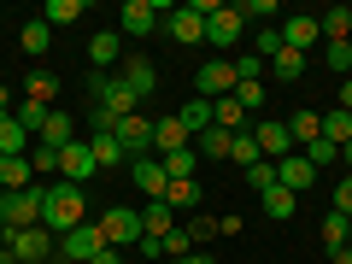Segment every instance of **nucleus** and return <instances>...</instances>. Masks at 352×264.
Masks as SVG:
<instances>
[{"mask_svg":"<svg viewBox=\"0 0 352 264\" xmlns=\"http://www.w3.org/2000/svg\"><path fill=\"white\" fill-rule=\"evenodd\" d=\"M340 112H352V76L340 82Z\"/></svg>","mask_w":352,"mask_h":264,"instance_id":"obj_51","label":"nucleus"},{"mask_svg":"<svg viewBox=\"0 0 352 264\" xmlns=\"http://www.w3.org/2000/svg\"><path fill=\"white\" fill-rule=\"evenodd\" d=\"M340 159H346V176H352V141H346V147H340Z\"/></svg>","mask_w":352,"mask_h":264,"instance_id":"obj_54","label":"nucleus"},{"mask_svg":"<svg viewBox=\"0 0 352 264\" xmlns=\"http://www.w3.org/2000/svg\"><path fill=\"white\" fill-rule=\"evenodd\" d=\"M94 170H100V164H94V153H88V141H82V135H76L71 147H59V182H76V188H82Z\"/></svg>","mask_w":352,"mask_h":264,"instance_id":"obj_10","label":"nucleus"},{"mask_svg":"<svg viewBox=\"0 0 352 264\" xmlns=\"http://www.w3.org/2000/svg\"><path fill=\"white\" fill-rule=\"evenodd\" d=\"M94 223H100L106 247H118V252H129L141 235H147V229H141V206H106V212L94 217Z\"/></svg>","mask_w":352,"mask_h":264,"instance_id":"obj_4","label":"nucleus"},{"mask_svg":"<svg viewBox=\"0 0 352 264\" xmlns=\"http://www.w3.org/2000/svg\"><path fill=\"white\" fill-rule=\"evenodd\" d=\"M276 182H282L288 194H305V188L317 182V164L305 159V153H288V159H276Z\"/></svg>","mask_w":352,"mask_h":264,"instance_id":"obj_14","label":"nucleus"},{"mask_svg":"<svg viewBox=\"0 0 352 264\" xmlns=\"http://www.w3.org/2000/svg\"><path fill=\"white\" fill-rule=\"evenodd\" d=\"M141 229H147V235H170V229H176V212H170V206H164V200H147V206H141Z\"/></svg>","mask_w":352,"mask_h":264,"instance_id":"obj_21","label":"nucleus"},{"mask_svg":"<svg viewBox=\"0 0 352 264\" xmlns=\"http://www.w3.org/2000/svg\"><path fill=\"white\" fill-rule=\"evenodd\" d=\"M229 159H235V164H241V170H252V164H258V159H264V153H258V141H252V135H247V129H241V135H235V141H229Z\"/></svg>","mask_w":352,"mask_h":264,"instance_id":"obj_38","label":"nucleus"},{"mask_svg":"<svg viewBox=\"0 0 352 264\" xmlns=\"http://www.w3.org/2000/svg\"><path fill=\"white\" fill-rule=\"evenodd\" d=\"M76 18H82V0H47V6H41V24H47V30L76 24Z\"/></svg>","mask_w":352,"mask_h":264,"instance_id":"obj_31","label":"nucleus"},{"mask_svg":"<svg viewBox=\"0 0 352 264\" xmlns=\"http://www.w3.org/2000/svg\"><path fill=\"white\" fill-rule=\"evenodd\" d=\"M88 153H94L100 170H106V164H129V153L118 147V135H88Z\"/></svg>","mask_w":352,"mask_h":264,"instance_id":"obj_30","label":"nucleus"},{"mask_svg":"<svg viewBox=\"0 0 352 264\" xmlns=\"http://www.w3.org/2000/svg\"><path fill=\"white\" fill-rule=\"evenodd\" d=\"M30 147H36V135H30V129L6 112V118H0V159H24Z\"/></svg>","mask_w":352,"mask_h":264,"instance_id":"obj_18","label":"nucleus"},{"mask_svg":"<svg viewBox=\"0 0 352 264\" xmlns=\"http://www.w3.org/2000/svg\"><path fill=\"white\" fill-rule=\"evenodd\" d=\"M0 264H18V258H12V252H6V247H0Z\"/></svg>","mask_w":352,"mask_h":264,"instance_id":"obj_56","label":"nucleus"},{"mask_svg":"<svg viewBox=\"0 0 352 264\" xmlns=\"http://www.w3.org/2000/svg\"><path fill=\"white\" fill-rule=\"evenodd\" d=\"M164 264H182V258H164Z\"/></svg>","mask_w":352,"mask_h":264,"instance_id":"obj_57","label":"nucleus"},{"mask_svg":"<svg viewBox=\"0 0 352 264\" xmlns=\"http://www.w3.org/2000/svg\"><path fill=\"white\" fill-rule=\"evenodd\" d=\"M164 36H170L176 47H188V41H206V18L194 12V6H170V12H164Z\"/></svg>","mask_w":352,"mask_h":264,"instance_id":"obj_11","label":"nucleus"},{"mask_svg":"<svg viewBox=\"0 0 352 264\" xmlns=\"http://www.w3.org/2000/svg\"><path fill=\"white\" fill-rule=\"evenodd\" d=\"M47 188L53 182H30V188H0V235L6 229H36L41 212H47Z\"/></svg>","mask_w":352,"mask_h":264,"instance_id":"obj_1","label":"nucleus"},{"mask_svg":"<svg viewBox=\"0 0 352 264\" xmlns=\"http://www.w3.org/2000/svg\"><path fill=\"white\" fill-rule=\"evenodd\" d=\"M164 206H200V182H194V176H182V182H170V188H164Z\"/></svg>","mask_w":352,"mask_h":264,"instance_id":"obj_37","label":"nucleus"},{"mask_svg":"<svg viewBox=\"0 0 352 264\" xmlns=\"http://www.w3.org/2000/svg\"><path fill=\"white\" fill-rule=\"evenodd\" d=\"M106 252V235H100V223L88 217V223H76L71 235H59V258L65 264H88V258H100Z\"/></svg>","mask_w":352,"mask_h":264,"instance_id":"obj_5","label":"nucleus"},{"mask_svg":"<svg viewBox=\"0 0 352 264\" xmlns=\"http://www.w3.org/2000/svg\"><path fill=\"white\" fill-rule=\"evenodd\" d=\"M194 94H200V100H223V94H235V65H229V59L200 65V71H194Z\"/></svg>","mask_w":352,"mask_h":264,"instance_id":"obj_7","label":"nucleus"},{"mask_svg":"<svg viewBox=\"0 0 352 264\" xmlns=\"http://www.w3.org/2000/svg\"><path fill=\"white\" fill-rule=\"evenodd\" d=\"M112 135H118V147H124L129 159H147V153H153V118H141V112H135V118H124Z\"/></svg>","mask_w":352,"mask_h":264,"instance_id":"obj_12","label":"nucleus"},{"mask_svg":"<svg viewBox=\"0 0 352 264\" xmlns=\"http://www.w3.org/2000/svg\"><path fill=\"white\" fill-rule=\"evenodd\" d=\"M241 18H276V6H270V0H247V6H241Z\"/></svg>","mask_w":352,"mask_h":264,"instance_id":"obj_49","label":"nucleus"},{"mask_svg":"<svg viewBox=\"0 0 352 264\" xmlns=\"http://www.w3.org/2000/svg\"><path fill=\"white\" fill-rule=\"evenodd\" d=\"M24 159H30V170H36V182H41L47 170H59V153H53V147H41V141H36V147L24 153Z\"/></svg>","mask_w":352,"mask_h":264,"instance_id":"obj_42","label":"nucleus"},{"mask_svg":"<svg viewBox=\"0 0 352 264\" xmlns=\"http://www.w3.org/2000/svg\"><path fill=\"white\" fill-rule=\"evenodd\" d=\"M323 141L329 147H346L352 141V112H323Z\"/></svg>","mask_w":352,"mask_h":264,"instance_id":"obj_35","label":"nucleus"},{"mask_svg":"<svg viewBox=\"0 0 352 264\" xmlns=\"http://www.w3.org/2000/svg\"><path fill=\"white\" fill-rule=\"evenodd\" d=\"M164 170H170V182H182V176H194V170H200V153H194V147L170 153V159H164Z\"/></svg>","mask_w":352,"mask_h":264,"instance_id":"obj_39","label":"nucleus"},{"mask_svg":"<svg viewBox=\"0 0 352 264\" xmlns=\"http://www.w3.org/2000/svg\"><path fill=\"white\" fill-rule=\"evenodd\" d=\"M182 229H188V241H194V247H206V241L217 235V217H194V223H182Z\"/></svg>","mask_w":352,"mask_h":264,"instance_id":"obj_47","label":"nucleus"},{"mask_svg":"<svg viewBox=\"0 0 352 264\" xmlns=\"http://www.w3.org/2000/svg\"><path fill=\"white\" fill-rule=\"evenodd\" d=\"M0 247L12 252L18 264H47V258H59V235H53V229H6V235H0Z\"/></svg>","mask_w":352,"mask_h":264,"instance_id":"obj_3","label":"nucleus"},{"mask_svg":"<svg viewBox=\"0 0 352 264\" xmlns=\"http://www.w3.org/2000/svg\"><path fill=\"white\" fill-rule=\"evenodd\" d=\"M346 229H352V217H340L335 206H329V212H323V247L340 252V247H346Z\"/></svg>","mask_w":352,"mask_h":264,"instance_id":"obj_33","label":"nucleus"},{"mask_svg":"<svg viewBox=\"0 0 352 264\" xmlns=\"http://www.w3.org/2000/svg\"><path fill=\"white\" fill-rule=\"evenodd\" d=\"M6 106H12V94H6V88H0V118H6Z\"/></svg>","mask_w":352,"mask_h":264,"instance_id":"obj_55","label":"nucleus"},{"mask_svg":"<svg viewBox=\"0 0 352 264\" xmlns=\"http://www.w3.org/2000/svg\"><path fill=\"white\" fill-rule=\"evenodd\" d=\"M164 12H170V0H124V12H118V36H147V30H159Z\"/></svg>","mask_w":352,"mask_h":264,"instance_id":"obj_6","label":"nucleus"},{"mask_svg":"<svg viewBox=\"0 0 352 264\" xmlns=\"http://www.w3.org/2000/svg\"><path fill=\"white\" fill-rule=\"evenodd\" d=\"M288 124V135L300 141V147H311L317 135H323V112H294V118H282Z\"/></svg>","mask_w":352,"mask_h":264,"instance_id":"obj_24","label":"nucleus"},{"mask_svg":"<svg viewBox=\"0 0 352 264\" xmlns=\"http://www.w3.org/2000/svg\"><path fill=\"white\" fill-rule=\"evenodd\" d=\"M88 264H124V252H118V247H106L100 258H88Z\"/></svg>","mask_w":352,"mask_h":264,"instance_id":"obj_50","label":"nucleus"},{"mask_svg":"<svg viewBox=\"0 0 352 264\" xmlns=\"http://www.w3.org/2000/svg\"><path fill=\"white\" fill-rule=\"evenodd\" d=\"M247 135L258 141V153H264L270 164H276V159H288V153H294V135H288V124H282V118H258V124H252Z\"/></svg>","mask_w":352,"mask_h":264,"instance_id":"obj_8","label":"nucleus"},{"mask_svg":"<svg viewBox=\"0 0 352 264\" xmlns=\"http://www.w3.org/2000/svg\"><path fill=\"white\" fill-rule=\"evenodd\" d=\"M47 264H65V258H47Z\"/></svg>","mask_w":352,"mask_h":264,"instance_id":"obj_59","label":"nucleus"},{"mask_svg":"<svg viewBox=\"0 0 352 264\" xmlns=\"http://www.w3.org/2000/svg\"><path fill=\"white\" fill-rule=\"evenodd\" d=\"M282 47H288V41H282V24H264V30H258V47H252V53H258V59H276Z\"/></svg>","mask_w":352,"mask_h":264,"instance_id":"obj_40","label":"nucleus"},{"mask_svg":"<svg viewBox=\"0 0 352 264\" xmlns=\"http://www.w3.org/2000/svg\"><path fill=\"white\" fill-rule=\"evenodd\" d=\"M36 182V170H30V159H0V188L12 194V188H30Z\"/></svg>","mask_w":352,"mask_h":264,"instance_id":"obj_32","label":"nucleus"},{"mask_svg":"<svg viewBox=\"0 0 352 264\" xmlns=\"http://www.w3.org/2000/svg\"><path fill=\"white\" fill-rule=\"evenodd\" d=\"M258 200H264V212L276 217V223H288V217L300 212V194H288V188H282V182H276V188H270V194H258Z\"/></svg>","mask_w":352,"mask_h":264,"instance_id":"obj_25","label":"nucleus"},{"mask_svg":"<svg viewBox=\"0 0 352 264\" xmlns=\"http://www.w3.org/2000/svg\"><path fill=\"white\" fill-rule=\"evenodd\" d=\"M247 188L270 194V188H276V164H270V159H258V164H252V170H247Z\"/></svg>","mask_w":352,"mask_h":264,"instance_id":"obj_43","label":"nucleus"},{"mask_svg":"<svg viewBox=\"0 0 352 264\" xmlns=\"http://www.w3.org/2000/svg\"><path fill=\"white\" fill-rule=\"evenodd\" d=\"M323 65L340 71V82H346V76H352V41H323Z\"/></svg>","mask_w":352,"mask_h":264,"instance_id":"obj_36","label":"nucleus"},{"mask_svg":"<svg viewBox=\"0 0 352 264\" xmlns=\"http://www.w3.org/2000/svg\"><path fill=\"white\" fill-rule=\"evenodd\" d=\"M18 41H24V53H30V59H41V53L53 47V30L41 24V18H30V24H24V36H18Z\"/></svg>","mask_w":352,"mask_h":264,"instance_id":"obj_34","label":"nucleus"},{"mask_svg":"<svg viewBox=\"0 0 352 264\" xmlns=\"http://www.w3.org/2000/svg\"><path fill=\"white\" fill-rule=\"evenodd\" d=\"M182 147H194V135L182 129V118H159V124H153V153L170 159V153H182Z\"/></svg>","mask_w":352,"mask_h":264,"instance_id":"obj_16","label":"nucleus"},{"mask_svg":"<svg viewBox=\"0 0 352 264\" xmlns=\"http://www.w3.org/2000/svg\"><path fill=\"white\" fill-rule=\"evenodd\" d=\"M335 264H352V247H340V252H335Z\"/></svg>","mask_w":352,"mask_h":264,"instance_id":"obj_53","label":"nucleus"},{"mask_svg":"<svg viewBox=\"0 0 352 264\" xmlns=\"http://www.w3.org/2000/svg\"><path fill=\"white\" fill-rule=\"evenodd\" d=\"M282 41H288L294 53H305V59H311L317 41H323V30H317V18H288V24H282Z\"/></svg>","mask_w":352,"mask_h":264,"instance_id":"obj_17","label":"nucleus"},{"mask_svg":"<svg viewBox=\"0 0 352 264\" xmlns=\"http://www.w3.org/2000/svg\"><path fill=\"white\" fill-rule=\"evenodd\" d=\"M305 65H311V59H305V53L282 47L276 59H270V71H276V82H300V76H305Z\"/></svg>","mask_w":352,"mask_h":264,"instance_id":"obj_28","label":"nucleus"},{"mask_svg":"<svg viewBox=\"0 0 352 264\" xmlns=\"http://www.w3.org/2000/svg\"><path fill=\"white\" fill-rule=\"evenodd\" d=\"M118 76H124V88L135 94V106H141V100H153V88H159V65H153V59H129Z\"/></svg>","mask_w":352,"mask_h":264,"instance_id":"obj_15","label":"nucleus"},{"mask_svg":"<svg viewBox=\"0 0 352 264\" xmlns=\"http://www.w3.org/2000/svg\"><path fill=\"white\" fill-rule=\"evenodd\" d=\"M188 252H194L188 229H170V235H164V258H188Z\"/></svg>","mask_w":352,"mask_h":264,"instance_id":"obj_45","label":"nucleus"},{"mask_svg":"<svg viewBox=\"0 0 352 264\" xmlns=\"http://www.w3.org/2000/svg\"><path fill=\"white\" fill-rule=\"evenodd\" d=\"M53 94H59V76H53V71H30V82H24V100L53 106Z\"/></svg>","mask_w":352,"mask_h":264,"instance_id":"obj_27","label":"nucleus"},{"mask_svg":"<svg viewBox=\"0 0 352 264\" xmlns=\"http://www.w3.org/2000/svg\"><path fill=\"white\" fill-rule=\"evenodd\" d=\"M118 53H124V36H118V30H100V36L88 41V59H94V71H112Z\"/></svg>","mask_w":352,"mask_h":264,"instance_id":"obj_20","label":"nucleus"},{"mask_svg":"<svg viewBox=\"0 0 352 264\" xmlns=\"http://www.w3.org/2000/svg\"><path fill=\"white\" fill-rule=\"evenodd\" d=\"M47 112H53V106H36V100H24V106H18L12 118H18V124L30 129V135H41V124H47Z\"/></svg>","mask_w":352,"mask_h":264,"instance_id":"obj_41","label":"nucleus"},{"mask_svg":"<svg viewBox=\"0 0 352 264\" xmlns=\"http://www.w3.org/2000/svg\"><path fill=\"white\" fill-rule=\"evenodd\" d=\"M241 30H247L241 24V6H217V12L206 18V41H212V47H235Z\"/></svg>","mask_w":352,"mask_h":264,"instance_id":"obj_13","label":"nucleus"},{"mask_svg":"<svg viewBox=\"0 0 352 264\" xmlns=\"http://www.w3.org/2000/svg\"><path fill=\"white\" fill-rule=\"evenodd\" d=\"M176 118H182V129H188V135H206V129H212V100H200V94H194Z\"/></svg>","mask_w":352,"mask_h":264,"instance_id":"obj_26","label":"nucleus"},{"mask_svg":"<svg viewBox=\"0 0 352 264\" xmlns=\"http://www.w3.org/2000/svg\"><path fill=\"white\" fill-rule=\"evenodd\" d=\"M182 264H212V252H188V258H182Z\"/></svg>","mask_w":352,"mask_h":264,"instance_id":"obj_52","label":"nucleus"},{"mask_svg":"<svg viewBox=\"0 0 352 264\" xmlns=\"http://www.w3.org/2000/svg\"><path fill=\"white\" fill-rule=\"evenodd\" d=\"M229 141H235V135H229V129H206V135H194V153H200V159H229Z\"/></svg>","mask_w":352,"mask_h":264,"instance_id":"obj_29","label":"nucleus"},{"mask_svg":"<svg viewBox=\"0 0 352 264\" xmlns=\"http://www.w3.org/2000/svg\"><path fill=\"white\" fill-rule=\"evenodd\" d=\"M335 212H340V217H352V176L335 188Z\"/></svg>","mask_w":352,"mask_h":264,"instance_id":"obj_48","label":"nucleus"},{"mask_svg":"<svg viewBox=\"0 0 352 264\" xmlns=\"http://www.w3.org/2000/svg\"><path fill=\"white\" fill-rule=\"evenodd\" d=\"M305 159H311V164H317V170H323V164H335V159H340V147H329V141H323V135H317V141H311V147H305Z\"/></svg>","mask_w":352,"mask_h":264,"instance_id":"obj_46","label":"nucleus"},{"mask_svg":"<svg viewBox=\"0 0 352 264\" xmlns=\"http://www.w3.org/2000/svg\"><path fill=\"white\" fill-rule=\"evenodd\" d=\"M317 30H323V41H352V6H329Z\"/></svg>","mask_w":352,"mask_h":264,"instance_id":"obj_23","label":"nucleus"},{"mask_svg":"<svg viewBox=\"0 0 352 264\" xmlns=\"http://www.w3.org/2000/svg\"><path fill=\"white\" fill-rule=\"evenodd\" d=\"M346 247H352V229H346Z\"/></svg>","mask_w":352,"mask_h":264,"instance_id":"obj_58","label":"nucleus"},{"mask_svg":"<svg viewBox=\"0 0 352 264\" xmlns=\"http://www.w3.org/2000/svg\"><path fill=\"white\" fill-rule=\"evenodd\" d=\"M212 124H217V129H229V135H241V129H247V112H241V100H235V94L212 100Z\"/></svg>","mask_w":352,"mask_h":264,"instance_id":"obj_22","label":"nucleus"},{"mask_svg":"<svg viewBox=\"0 0 352 264\" xmlns=\"http://www.w3.org/2000/svg\"><path fill=\"white\" fill-rule=\"evenodd\" d=\"M129 182H135L147 200H164V188H170V170H164L159 153H147V159H129Z\"/></svg>","mask_w":352,"mask_h":264,"instance_id":"obj_9","label":"nucleus"},{"mask_svg":"<svg viewBox=\"0 0 352 264\" xmlns=\"http://www.w3.org/2000/svg\"><path fill=\"white\" fill-rule=\"evenodd\" d=\"M36 141H41V147H53V153H59V147H71V141H76V124H71V112H59V106H53Z\"/></svg>","mask_w":352,"mask_h":264,"instance_id":"obj_19","label":"nucleus"},{"mask_svg":"<svg viewBox=\"0 0 352 264\" xmlns=\"http://www.w3.org/2000/svg\"><path fill=\"white\" fill-rule=\"evenodd\" d=\"M76 223H88V200L76 182H53L47 188V212H41V229H53V235H71Z\"/></svg>","mask_w":352,"mask_h":264,"instance_id":"obj_2","label":"nucleus"},{"mask_svg":"<svg viewBox=\"0 0 352 264\" xmlns=\"http://www.w3.org/2000/svg\"><path fill=\"white\" fill-rule=\"evenodd\" d=\"M235 100L241 112H264V82H235Z\"/></svg>","mask_w":352,"mask_h":264,"instance_id":"obj_44","label":"nucleus"}]
</instances>
